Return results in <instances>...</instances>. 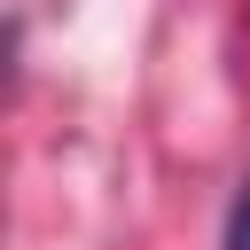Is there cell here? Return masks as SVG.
<instances>
[{
    "instance_id": "1",
    "label": "cell",
    "mask_w": 250,
    "mask_h": 250,
    "mask_svg": "<svg viewBox=\"0 0 250 250\" xmlns=\"http://www.w3.org/2000/svg\"><path fill=\"white\" fill-rule=\"evenodd\" d=\"M227 250H250V180H242V195L227 211Z\"/></svg>"
}]
</instances>
